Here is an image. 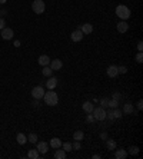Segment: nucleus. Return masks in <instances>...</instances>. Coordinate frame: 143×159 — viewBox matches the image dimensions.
I'll list each match as a JSON object with an SVG mask.
<instances>
[{
  "mask_svg": "<svg viewBox=\"0 0 143 159\" xmlns=\"http://www.w3.org/2000/svg\"><path fill=\"white\" fill-rule=\"evenodd\" d=\"M44 103L49 105V106H56L59 103V96L56 92H53V89H49V92H44Z\"/></svg>",
  "mask_w": 143,
  "mask_h": 159,
  "instance_id": "f257e3e1",
  "label": "nucleus"
},
{
  "mask_svg": "<svg viewBox=\"0 0 143 159\" xmlns=\"http://www.w3.org/2000/svg\"><path fill=\"white\" fill-rule=\"evenodd\" d=\"M114 12H116V16H117L120 20H127V19L130 17V10H129V7L125 6V4H119Z\"/></svg>",
  "mask_w": 143,
  "mask_h": 159,
  "instance_id": "f03ea898",
  "label": "nucleus"
},
{
  "mask_svg": "<svg viewBox=\"0 0 143 159\" xmlns=\"http://www.w3.org/2000/svg\"><path fill=\"white\" fill-rule=\"evenodd\" d=\"M92 115H93L95 120H105L106 119V111H105V108H102V106H99V108H93Z\"/></svg>",
  "mask_w": 143,
  "mask_h": 159,
  "instance_id": "7ed1b4c3",
  "label": "nucleus"
},
{
  "mask_svg": "<svg viewBox=\"0 0 143 159\" xmlns=\"http://www.w3.org/2000/svg\"><path fill=\"white\" fill-rule=\"evenodd\" d=\"M32 9H33V12H35L36 14H42L46 10V4H44L43 0H35L32 3Z\"/></svg>",
  "mask_w": 143,
  "mask_h": 159,
  "instance_id": "20e7f679",
  "label": "nucleus"
},
{
  "mask_svg": "<svg viewBox=\"0 0 143 159\" xmlns=\"http://www.w3.org/2000/svg\"><path fill=\"white\" fill-rule=\"evenodd\" d=\"M0 36L4 40H12L14 38V32H13V29H10V27H4V29L0 30Z\"/></svg>",
  "mask_w": 143,
  "mask_h": 159,
  "instance_id": "39448f33",
  "label": "nucleus"
},
{
  "mask_svg": "<svg viewBox=\"0 0 143 159\" xmlns=\"http://www.w3.org/2000/svg\"><path fill=\"white\" fill-rule=\"evenodd\" d=\"M32 96L35 98L36 100L43 99V96H44V89H43L42 86H35V87L32 89Z\"/></svg>",
  "mask_w": 143,
  "mask_h": 159,
  "instance_id": "423d86ee",
  "label": "nucleus"
},
{
  "mask_svg": "<svg viewBox=\"0 0 143 159\" xmlns=\"http://www.w3.org/2000/svg\"><path fill=\"white\" fill-rule=\"evenodd\" d=\"M36 149L39 151V154H47V151H49V143L47 142H37L36 143Z\"/></svg>",
  "mask_w": 143,
  "mask_h": 159,
  "instance_id": "0eeeda50",
  "label": "nucleus"
},
{
  "mask_svg": "<svg viewBox=\"0 0 143 159\" xmlns=\"http://www.w3.org/2000/svg\"><path fill=\"white\" fill-rule=\"evenodd\" d=\"M63 68V62L60 59H54V60H50V69L52 70H60Z\"/></svg>",
  "mask_w": 143,
  "mask_h": 159,
  "instance_id": "6e6552de",
  "label": "nucleus"
},
{
  "mask_svg": "<svg viewBox=\"0 0 143 159\" xmlns=\"http://www.w3.org/2000/svg\"><path fill=\"white\" fill-rule=\"evenodd\" d=\"M106 73H107V76H109V78H116V76L119 75V72H117V66L110 65V66L106 69Z\"/></svg>",
  "mask_w": 143,
  "mask_h": 159,
  "instance_id": "1a4fd4ad",
  "label": "nucleus"
},
{
  "mask_svg": "<svg viewBox=\"0 0 143 159\" xmlns=\"http://www.w3.org/2000/svg\"><path fill=\"white\" fill-rule=\"evenodd\" d=\"M127 29H129V25L126 23V20H120L119 23H117V32L119 33H126L127 32Z\"/></svg>",
  "mask_w": 143,
  "mask_h": 159,
  "instance_id": "9d476101",
  "label": "nucleus"
},
{
  "mask_svg": "<svg viewBox=\"0 0 143 159\" xmlns=\"http://www.w3.org/2000/svg\"><path fill=\"white\" fill-rule=\"evenodd\" d=\"M83 33H82V30L80 29H77V30H74V32H72L70 35V39L73 40V42H80V40L83 39Z\"/></svg>",
  "mask_w": 143,
  "mask_h": 159,
  "instance_id": "9b49d317",
  "label": "nucleus"
},
{
  "mask_svg": "<svg viewBox=\"0 0 143 159\" xmlns=\"http://www.w3.org/2000/svg\"><path fill=\"white\" fill-rule=\"evenodd\" d=\"M79 29L82 30V33H83V35H90V33L93 32V26H92L90 23H84V25H82Z\"/></svg>",
  "mask_w": 143,
  "mask_h": 159,
  "instance_id": "f8f14e48",
  "label": "nucleus"
},
{
  "mask_svg": "<svg viewBox=\"0 0 143 159\" xmlns=\"http://www.w3.org/2000/svg\"><path fill=\"white\" fill-rule=\"evenodd\" d=\"M49 146H52L53 149H57V148H62V141L59 138H52V141L49 142Z\"/></svg>",
  "mask_w": 143,
  "mask_h": 159,
  "instance_id": "ddd939ff",
  "label": "nucleus"
},
{
  "mask_svg": "<svg viewBox=\"0 0 143 159\" xmlns=\"http://www.w3.org/2000/svg\"><path fill=\"white\" fill-rule=\"evenodd\" d=\"M39 65H40V66H49V65H50V57L46 56V55H42V56L39 57Z\"/></svg>",
  "mask_w": 143,
  "mask_h": 159,
  "instance_id": "4468645a",
  "label": "nucleus"
},
{
  "mask_svg": "<svg viewBox=\"0 0 143 159\" xmlns=\"http://www.w3.org/2000/svg\"><path fill=\"white\" fill-rule=\"evenodd\" d=\"M133 112H135V108H133L132 103H126V105L123 106V113H125V115H132Z\"/></svg>",
  "mask_w": 143,
  "mask_h": 159,
  "instance_id": "2eb2a0df",
  "label": "nucleus"
},
{
  "mask_svg": "<svg viewBox=\"0 0 143 159\" xmlns=\"http://www.w3.org/2000/svg\"><path fill=\"white\" fill-rule=\"evenodd\" d=\"M46 86H47V89H54L56 86H57V79L56 78H49V80L46 82Z\"/></svg>",
  "mask_w": 143,
  "mask_h": 159,
  "instance_id": "dca6fc26",
  "label": "nucleus"
},
{
  "mask_svg": "<svg viewBox=\"0 0 143 159\" xmlns=\"http://www.w3.org/2000/svg\"><path fill=\"white\" fill-rule=\"evenodd\" d=\"M127 156V152L125 151V149H117L116 152H114V158L116 159H125Z\"/></svg>",
  "mask_w": 143,
  "mask_h": 159,
  "instance_id": "f3484780",
  "label": "nucleus"
},
{
  "mask_svg": "<svg viewBox=\"0 0 143 159\" xmlns=\"http://www.w3.org/2000/svg\"><path fill=\"white\" fill-rule=\"evenodd\" d=\"M93 108H95V106H93V103H92V102H89V100L83 103V111H84L86 113H92Z\"/></svg>",
  "mask_w": 143,
  "mask_h": 159,
  "instance_id": "a211bd4d",
  "label": "nucleus"
},
{
  "mask_svg": "<svg viewBox=\"0 0 143 159\" xmlns=\"http://www.w3.org/2000/svg\"><path fill=\"white\" fill-rule=\"evenodd\" d=\"M16 141H17V143H20V145H25V143L27 142V136H26L25 133H17V136H16Z\"/></svg>",
  "mask_w": 143,
  "mask_h": 159,
  "instance_id": "6ab92c4d",
  "label": "nucleus"
},
{
  "mask_svg": "<svg viewBox=\"0 0 143 159\" xmlns=\"http://www.w3.org/2000/svg\"><path fill=\"white\" fill-rule=\"evenodd\" d=\"M54 158L56 159H66V151L57 148V151L54 152Z\"/></svg>",
  "mask_w": 143,
  "mask_h": 159,
  "instance_id": "aec40b11",
  "label": "nucleus"
},
{
  "mask_svg": "<svg viewBox=\"0 0 143 159\" xmlns=\"http://www.w3.org/2000/svg\"><path fill=\"white\" fill-rule=\"evenodd\" d=\"M39 156H40V154H39L37 149H30L27 152V158H30V159H37Z\"/></svg>",
  "mask_w": 143,
  "mask_h": 159,
  "instance_id": "412c9836",
  "label": "nucleus"
},
{
  "mask_svg": "<svg viewBox=\"0 0 143 159\" xmlns=\"http://www.w3.org/2000/svg\"><path fill=\"white\" fill-rule=\"evenodd\" d=\"M42 73H43V76H46V78H50V76H52V73H53V70L50 69V66H43V70H42Z\"/></svg>",
  "mask_w": 143,
  "mask_h": 159,
  "instance_id": "4be33fe9",
  "label": "nucleus"
},
{
  "mask_svg": "<svg viewBox=\"0 0 143 159\" xmlns=\"http://www.w3.org/2000/svg\"><path fill=\"white\" fill-rule=\"evenodd\" d=\"M83 138H84L83 130H76V132L73 133V139H74V141H82Z\"/></svg>",
  "mask_w": 143,
  "mask_h": 159,
  "instance_id": "5701e85b",
  "label": "nucleus"
},
{
  "mask_svg": "<svg viewBox=\"0 0 143 159\" xmlns=\"http://www.w3.org/2000/svg\"><path fill=\"white\" fill-rule=\"evenodd\" d=\"M106 146L107 149H116V146H117V143H116V141H113V139H109V141H106Z\"/></svg>",
  "mask_w": 143,
  "mask_h": 159,
  "instance_id": "b1692460",
  "label": "nucleus"
},
{
  "mask_svg": "<svg viewBox=\"0 0 143 159\" xmlns=\"http://www.w3.org/2000/svg\"><path fill=\"white\" fill-rule=\"evenodd\" d=\"M112 113H113V118L114 119H120L123 116V112L120 109H117V108H114V111H112Z\"/></svg>",
  "mask_w": 143,
  "mask_h": 159,
  "instance_id": "393cba45",
  "label": "nucleus"
},
{
  "mask_svg": "<svg viewBox=\"0 0 143 159\" xmlns=\"http://www.w3.org/2000/svg\"><path fill=\"white\" fill-rule=\"evenodd\" d=\"M27 141H29L30 143H37V135H36V133H30V135L27 136Z\"/></svg>",
  "mask_w": 143,
  "mask_h": 159,
  "instance_id": "a878e982",
  "label": "nucleus"
},
{
  "mask_svg": "<svg viewBox=\"0 0 143 159\" xmlns=\"http://www.w3.org/2000/svg\"><path fill=\"white\" fill-rule=\"evenodd\" d=\"M62 148H63V151H66V152H70V151H73V148H72V143H69V142H65V143H62Z\"/></svg>",
  "mask_w": 143,
  "mask_h": 159,
  "instance_id": "bb28decb",
  "label": "nucleus"
},
{
  "mask_svg": "<svg viewBox=\"0 0 143 159\" xmlns=\"http://www.w3.org/2000/svg\"><path fill=\"white\" fill-rule=\"evenodd\" d=\"M109 106L114 109V108H117V106H119V102H117V100H114V99H109Z\"/></svg>",
  "mask_w": 143,
  "mask_h": 159,
  "instance_id": "cd10ccee",
  "label": "nucleus"
},
{
  "mask_svg": "<svg viewBox=\"0 0 143 159\" xmlns=\"http://www.w3.org/2000/svg\"><path fill=\"white\" fill-rule=\"evenodd\" d=\"M129 154H130V155H133V156H135V155H138V154H139V148H138V146H132V148L129 149Z\"/></svg>",
  "mask_w": 143,
  "mask_h": 159,
  "instance_id": "c85d7f7f",
  "label": "nucleus"
},
{
  "mask_svg": "<svg viewBox=\"0 0 143 159\" xmlns=\"http://www.w3.org/2000/svg\"><path fill=\"white\" fill-rule=\"evenodd\" d=\"M117 72L122 73V75H125V73L127 72V68H126V66H117Z\"/></svg>",
  "mask_w": 143,
  "mask_h": 159,
  "instance_id": "c756f323",
  "label": "nucleus"
},
{
  "mask_svg": "<svg viewBox=\"0 0 143 159\" xmlns=\"http://www.w3.org/2000/svg\"><path fill=\"white\" fill-rule=\"evenodd\" d=\"M136 62H138V63H142L143 62V53L142 52H139V53L136 55Z\"/></svg>",
  "mask_w": 143,
  "mask_h": 159,
  "instance_id": "7c9ffc66",
  "label": "nucleus"
},
{
  "mask_svg": "<svg viewBox=\"0 0 143 159\" xmlns=\"http://www.w3.org/2000/svg\"><path fill=\"white\" fill-rule=\"evenodd\" d=\"M100 106H102V108L109 106V99H106V98H105V99H102V100H100Z\"/></svg>",
  "mask_w": 143,
  "mask_h": 159,
  "instance_id": "2f4dec72",
  "label": "nucleus"
},
{
  "mask_svg": "<svg viewBox=\"0 0 143 159\" xmlns=\"http://www.w3.org/2000/svg\"><path fill=\"white\" fill-rule=\"evenodd\" d=\"M72 148L74 149V151H77V149H80V141H76L73 145H72Z\"/></svg>",
  "mask_w": 143,
  "mask_h": 159,
  "instance_id": "473e14b6",
  "label": "nucleus"
},
{
  "mask_svg": "<svg viewBox=\"0 0 143 159\" xmlns=\"http://www.w3.org/2000/svg\"><path fill=\"white\" fill-rule=\"evenodd\" d=\"M6 27V22H4V17H0V30Z\"/></svg>",
  "mask_w": 143,
  "mask_h": 159,
  "instance_id": "72a5a7b5",
  "label": "nucleus"
},
{
  "mask_svg": "<svg viewBox=\"0 0 143 159\" xmlns=\"http://www.w3.org/2000/svg\"><path fill=\"white\" fill-rule=\"evenodd\" d=\"M120 98H122V95H120V93H117V92H116V93H114V95H113V98H112V99H114V100H117V102H119V99H120Z\"/></svg>",
  "mask_w": 143,
  "mask_h": 159,
  "instance_id": "f704fd0d",
  "label": "nucleus"
},
{
  "mask_svg": "<svg viewBox=\"0 0 143 159\" xmlns=\"http://www.w3.org/2000/svg\"><path fill=\"white\" fill-rule=\"evenodd\" d=\"M87 122H95V118L92 113H87Z\"/></svg>",
  "mask_w": 143,
  "mask_h": 159,
  "instance_id": "c9c22d12",
  "label": "nucleus"
},
{
  "mask_svg": "<svg viewBox=\"0 0 143 159\" xmlns=\"http://www.w3.org/2000/svg\"><path fill=\"white\" fill-rule=\"evenodd\" d=\"M142 108H143V100L140 99V100L138 102V109H139V111H142Z\"/></svg>",
  "mask_w": 143,
  "mask_h": 159,
  "instance_id": "e433bc0d",
  "label": "nucleus"
},
{
  "mask_svg": "<svg viewBox=\"0 0 143 159\" xmlns=\"http://www.w3.org/2000/svg\"><path fill=\"white\" fill-rule=\"evenodd\" d=\"M138 50H139V52H142V50H143V43H142V42H139V43H138Z\"/></svg>",
  "mask_w": 143,
  "mask_h": 159,
  "instance_id": "4c0bfd02",
  "label": "nucleus"
},
{
  "mask_svg": "<svg viewBox=\"0 0 143 159\" xmlns=\"http://www.w3.org/2000/svg\"><path fill=\"white\" fill-rule=\"evenodd\" d=\"M7 14V10H0V17H4Z\"/></svg>",
  "mask_w": 143,
  "mask_h": 159,
  "instance_id": "58836bf2",
  "label": "nucleus"
},
{
  "mask_svg": "<svg viewBox=\"0 0 143 159\" xmlns=\"http://www.w3.org/2000/svg\"><path fill=\"white\" fill-rule=\"evenodd\" d=\"M100 138H102L103 141H106V139H107V133H106V132H103V133L100 135Z\"/></svg>",
  "mask_w": 143,
  "mask_h": 159,
  "instance_id": "ea45409f",
  "label": "nucleus"
},
{
  "mask_svg": "<svg viewBox=\"0 0 143 159\" xmlns=\"http://www.w3.org/2000/svg\"><path fill=\"white\" fill-rule=\"evenodd\" d=\"M14 46H16V47H20V42L16 40V42H14Z\"/></svg>",
  "mask_w": 143,
  "mask_h": 159,
  "instance_id": "a19ab883",
  "label": "nucleus"
},
{
  "mask_svg": "<svg viewBox=\"0 0 143 159\" xmlns=\"http://www.w3.org/2000/svg\"><path fill=\"white\" fill-rule=\"evenodd\" d=\"M92 158H93V159H99V158H100V155H93Z\"/></svg>",
  "mask_w": 143,
  "mask_h": 159,
  "instance_id": "79ce46f5",
  "label": "nucleus"
},
{
  "mask_svg": "<svg viewBox=\"0 0 143 159\" xmlns=\"http://www.w3.org/2000/svg\"><path fill=\"white\" fill-rule=\"evenodd\" d=\"M6 1H7V0H0V4H4Z\"/></svg>",
  "mask_w": 143,
  "mask_h": 159,
  "instance_id": "37998d69",
  "label": "nucleus"
}]
</instances>
